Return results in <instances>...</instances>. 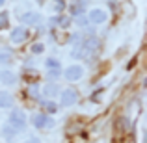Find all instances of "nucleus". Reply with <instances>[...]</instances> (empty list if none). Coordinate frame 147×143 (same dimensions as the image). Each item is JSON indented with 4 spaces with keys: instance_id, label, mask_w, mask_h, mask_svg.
<instances>
[{
    "instance_id": "1",
    "label": "nucleus",
    "mask_w": 147,
    "mask_h": 143,
    "mask_svg": "<svg viewBox=\"0 0 147 143\" xmlns=\"http://www.w3.org/2000/svg\"><path fill=\"white\" fill-rule=\"evenodd\" d=\"M7 125L11 126V128H15L19 132V130H24L26 125H28V121H26V113L22 110H19V108H15V110H11L9 113V123Z\"/></svg>"
},
{
    "instance_id": "2",
    "label": "nucleus",
    "mask_w": 147,
    "mask_h": 143,
    "mask_svg": "<svg viewBox=\"0 0 147 143\" xmlns=\"http://www.w3.org/2000/svg\"><path fill=\"white\" fill-rule=\"evenodd\" d=\"M30 123H32L36 128H50V126H54V121L45 113H34L32 117H30Z\"/></svg>"
},
{
    "instance_id": "3",
    "label": "nucleus",
    "mask_w": 147,
    "mask_h": 143,
    "mask_svg": "<svg viewBox=\"0 0 147 143\" xmlns=\"http://www.w3.org/2000/svg\"><path fill=\"white\" fill-rule=\"evenodd\" d=\"M86 17L90 21V24H102V22H106L108 13L104 9H100V7H93V9H90V13Z\"/></svg>"
},
{
    "instance_id": "4",
    "label": "nucleus",
    "mask_w": 147,
    "mask_h": 143,
    "mask_svg": "<svg viewBox=\"0 0 147 143\" xmlns=\"http://www.w3.org/2000/svg\"><path fill=\"white\" fill-rule=\"evenodd\" d=\"M82 76H84V69L80 65H69L63 71V78L69 80V82H78Z\"/></svg>"
},
{
    "instance_id": "5",
    "label": "nucleus",
    "mask_w": 147,
    "mask_h": 143,
    "mask_svg": "<svg viewBox=\"0 0 147 143\" xmlns=\"http://www.w3.org/2000/svg\"><path fill=\"white\" fill-rule=\"evenodd\" d=\"M60 100H61V106H73L78 100V93L73 87H67V89H63L60 93Z\"/></svg>"
},
{
    "instance_id": "6",
    "label": "nucleus",
    "mask_w": 147,
    "mask_h": 143,
    "mask_svg": "<svg viewBox=\"0 0 147 143\" xmlns=\"http://www.w3.org/2000/svg\"><path fill=\"white\" fill-rule=\"evenodd\" d=\"M9 37H11L13 43H22V41H26V37H28V30H26L24 26H17V28L11 30Z\"/></svg>"
},
{
    "instance_id": "7",
    "label": "nucleus",
    "mask_w": 147,
    "mask_h": 143,
    "mask_svg": "<svg viewBox=\"0 0 147 143\" xmlns=\"http://www.w3.org/2000/svg\"><path fill=\"white\" fill-rule=\"evenodd\" d=\"M21 22H24L28 26H36L41 22V15L36 13V11H26V13L21 15Z\"/></svg>"
},
{
    "instance_id": "8",
    "label": "nucleus",
    "mask_w": 147,
    "mask_h": 143,
    "mask_svg": "<svg viewBox=\"0 0 147 143\" xmlns=\"http://www.w3.org/2000/svg\"><path fill=\"white\" fill-rule=\"evenodd\" d=\"M0 84L2 86H15L17 84V75L13 71H0Z\"/></svg>"
},
{
    "instance_id": "9",
    "label": "nucleus",
    "mask_w": 147,
    "mask_h": 143,
    "mask_svg": "<svg viewBox=\"0 0 147 143\" xmlns=\"http://www.w3.org/2000/svg\"><path fill=\"white\" fill-rule=\"evenodd\" d=\"M13 106V97L9 91H0V108H11Z\"/></svg>"
},
{
    "instance_id": "10",
    "label": "nucleus",
    "mask_w": 147,
    "mask_h": 143,
    "mask_svg": "<svg viewBox=\"0 0 147 143\" xmlns=\"http://www.w3.org/2000/svg\"><path fill=\"white\" fill-rule=\"evenodd\" d=\"M58 91H60V89H58L56 84H47V86L43 87V95H45V97H49V99L56 97V95H58Z\"/></svg>"
},
{
    "instance_id": "11",
    "label": "nucleus",
    "mask_w": 147,
    "mask_h": 143,
    "mask_svg": "<svg viewBox=\"0 0 147 143\" xmlns=\"http://www.w3.org/2000/svg\"><path fill=\"white\" fill-rule=\"evenodd\" d=\"M2 136L6 138L7 141H13V140H15V136H17V130H15V128H11L9 125H6V126L2 128Z\"/></svg>"
},
{
    "instance_id": "12",
    "label": "nucleus",
    "mask_w": 147,
    "mask_h": 143,
    "mask_svg": "<svg viewBox=\"0 0 147 143\" xmlns=\"http://www.w3.org/2000/svg\"><path fill=\"white\" fill-rule=\"evenodd\" d=\"M11 60H13L11 52H7V50L0 52V65H7V63H11Z\"/></svg>"
},
{
    "instance_id": "13",
    "label": "nucleus",
    "mask_w": 147,
    "mask_h": 143,
    "mask_svg": "<svg viewBox=\"0 0 147 143\" xmlns=\"http://www.w3.org/2000/svg\"><path fill=\"white\" fill-rule=\"evenodd\" d=\"M45 65H47V69H50V71H58V69H60V61H58L56 58H49Z\"/></svg>"
},
{
    "instance_id": "14",
    "label": "nucleus",
    "mask_w": 147,
    "mask_h": 143,
    "mask_svg": "<svg viewBox=\"0 0 147 143\" xmlns=\"http://www.w3.org/2000/svg\"><path fill=\"white\" fill-rule=\"evenodd\" d=\"M75 22H76V24H78V26H82V28H86V26H88V24H90V21H88V17H86V15H84V13H80V15H76V19H75Z\"/></svg>"
},
{
    "instance_id": "15",
    "label": "nucleus",
    "mask_w": 147,
    "mask_h": 143,
    "mask_svg": "<svg viewBox=\"0 0 147 143\" xmlns=\"http://www.w3.org/2000/svg\"><path fill=\"white\" fill-rule=\"evenodd\" d=\"M45 50V45L43 43H34L32 45V54H41Z\"/></svg>"
},
{
    "instance_id": "16",
    "label": "nucleus",
    "mask_w": 147,
    "mask_h": 143,
    "mask_svg": "<svg viewBox=\"0 0 147 143\" xmlns=\"http://www.w3.org/2000/svg\"><path fill=\"white\" fill-rule=\"evenodd\" d=\"M45 108H47L49 111H56L58 110V106H56V102H54V100H47V102H45Z\"/></svg>"
},
{
    "instance_id": "17",
    "label": "nucleus",
    "mask_w": 147,
    "mask_h": 143,
    "mask_svg": "<svg viewBox=\"0 0 147 143\" xmlns=\"http://www.w3.org/2000/svg\"><path fill=\"white\" fill-rule=\"evenodd\" d=\"M4 26H7V13L6 11L0 13V28H4Z\"/></svg>"
},
{
    "instance_id": "18",
    "label": "nucleus",
    "mask_w": 147,
    "mask_h": 143,
    "mask_svg": "<svg viewBox=\"0 0 147 143\" xmlns=\"http://www.w3.org/2000/svg\"><path fill=\"white\" fill-rule=\"evenodd\" d=\"M28 91H30V95H32V97H39V87H37V86H30Z\"/></svg>"
},
{
    "instance_id": "19",
    "label": "nucleus",
    "mask_w": 147,
    "mask_h": 143,
    "mask_svg": "<svg viewBox=\"0 0 147 143\" xmlns=\"http://www.w3.org/2000/svg\"><path fill=\"white\" fill-rule=\"evenodd\" d=\"M58 22H60L61 26H67V24H69V19H65V17H60V19H58Z\"/></svg>"
},
{
    "instance_id": "20",
    "label": "nucleus",
    "mask_w": 147,
    "mask_h": 143,
    "mask_svg": "<svg viewBox=\"0 0 147 143\" xmlns=\"http://www.w3.org/2000/svg\"><path fill=\"white\" fill-rule=\"evenodd\" d=\"M24 143H41V140H39V138H28Z\"/></svg>"
},
{
    "instance_id": "21",
    "label": "nucleus",
    "mask_w": 147,
    "mask_h": 143,
    "mask_svg": "<svg viewBox=\"0 0 147 143\" xmlns=\"http://www.w3.org/2000/svg\"><path fill=\"white\" fill-rule=\"evenodd\" d=\"M4 4H6V0H0V7H2V6H4Z\"/></svg>"
}]
</instances>
